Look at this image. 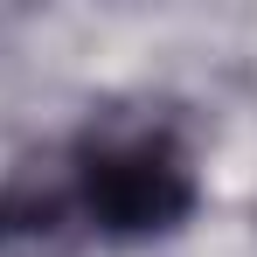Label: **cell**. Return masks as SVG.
Wrapping results in <instances>:
<instances>
[{
	"instance_id": "6da1fadb",
	"label": "cell",
	"mask_w": 257,
	"mask_h": 257,
	"mask_svg": "<svg viewBox=\"0 0 257 257\" xmlns=\"http://www.w3.org/2000/svg\"><path fill=\"white\" fill-rule=\"evenodd\" d=\"M77 209L90 229H111V236H153L174 229L195 188H188V160L167 132L153 125H111L90 132L84 153H77Z\"/></svg>"
},
{
	"instance_id": "7a4b0ae2",
	"label": "cell",
	"mask_w": 257,
	"mask_h": 257,
	"mask_svg": "<svg viewBox=\"0 0 257 257\" xmlns=\"http://www.w3.org/2000/svg\"><path fill=\"white\" fill-rule=\"evenodd\" d=\"M77 181L49 167H21L0 188V250L7 257H63L77 243Z\"/></svg>"
}]
</instances>
